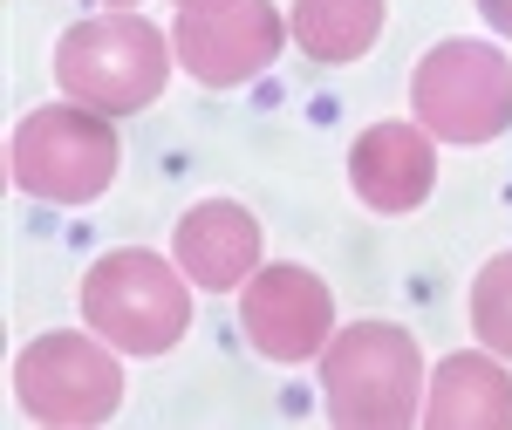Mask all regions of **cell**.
I'll return each mask as SVG.
<instances>
[{
  "instance_id": "obj_10",
  "label": "cell",
  "mask_w": 512,
  "mask_h": 430,
  "mask_svg": "<svg viewBox=\"0 0 512 430\" xmlns=\"http://www.w3.org/2000/svg\"><path fill=\"white\" fill-rule=\"evenodd\" d=\"M349 185L369 212H417L437 185V151L424 123H369L349 151Z\"/></svg>"
},
{
  "instance_id": "obj_12",
  "label": "cell",
  "mask_w": 512,
  "mask_h": 430,
  "mask_svg": "<svg viewBox=\"0 0 512 430\" xmlns=\"http://www.w3.org/2000/svg\"><path fill=\"white\" fill-rule=\"evenodd\" d=\"M287 35L308 62H328V69L362 62L383 35V0H294Z\"/></svg>"
},
{
  "instance_id": "obj_1",
  "label": "cell",
  "mask_w": 512,
  "mask_h": 430,
  "mask_svg": "<svg viewBox=\"0 0 512 430\" xmlns=\"http://www.w3.org/2000/svg\"><path fill=\"white\" fill-rule=\"evenodd\" d=\"M321 410L342 430H403L424 410V355L396 321H349L321 349Z\"/></svg>"
},
{
  "instance_id": "obj_9",
  "label": "cell",
  "mask_w": 512,
  "mask_h": 430,
  "mask_svg": "<svg viewBox=\"0 0 512 430\" xmlns=\"http://www.w3.org/2000/svg\"><path fill=\"white\" fill-rule=\"evenodd\" d=\"M171 253L192 287L205 294H239L260 274V219L239 198H205L171 226Z\"/></svg>"
},
{
  "instance_id": "obj_2",
  "label": "cell",
  "mask_w": 512,
  "mask_h": 430,
  "mask_svg": "<svg viewBox=\"0 0 512 430\" xmlns=\"http://www.w3.org/2000/svg\"><path fill=\"white\" fill-rule=\"evenodd\" d=\"M55 82L69 103H89L103 117H137L151 110L171 82V41L144 14H96L76 21L55 41Z\"/></svg>"
},
{
  "instance_id": "obj_15",
  "label": "cell",
  "mask_w": 512,
  "mask_h": 430,
  "mask_svg": "<svg viewBox=\"0 0 512 430\" xmlns=\"http://www.w3.org/2000/svg\"><path fill=\"white\" fill-rule=\"evenodd\" d=\"M178 7H233V0H178Z\"/></svg>"
},
{
  "instance_id": "obj_16",
  "label": "cell",
  "mask_w": 512,
  "mask_h": 430,
  "mask_svg": "<svg viewBox=\"0 0 512 430\" xmlns=\"http://www.w3.org/2000/svg\"><path fill=\"white\" fill-rule=\"evenodd\" d=\"M103 7H117V14H130V7H137V0H103Z\"/></svg>"
},
{
  "instance_id": "obj_5",
  "label": "cell",
  "mask_w": 512,
  "mask_h": 430,
  "mask_svg": "<svg viewBox=\"0 0 512 430\" xmlns=\"http://www.w3.org/2000/svg\"><path fill=\"white\" fill-rule=\"evenodd\" d=\"M410 117L444 144H492L512 130V62L492 41H437L410 76Z\"/></svg>"
},
{
  "instance_id": "obj_14",
  "label": "cell",
  "mask_w": 512,
  "mask_h": 430,
  "mask_svg": "<svg viewBox=\"0 0 512 430\" xmlns=\"http://www.w3.org/2000/svg\"><path fill=\"white\" fill-rule=\"evenodd\" d=\"M478 14H485L499 35H512V0H478Z\"/></svg>"
},
{
  "instance_id": "obj_13",
  "label": "cell",
  "mask_w": 512,
  "mask_h": 430,
  "mask_svg": "<svg viewBox=\"0 0 512 430\" xmlns=\"http://www.w3.org/2000/svg\"><path fill=\"white\" fill-rule=\"evenodd\" d=\"M472 335L499 355V362H512V253H499V260L478 267V280H472Z\"/></svg>"
},
{
  "instance_id": "obj_11",
  "label": "cell",
  "mask_w": 512,
  "mask_h": 430,
  "mask_svg": "<svg viewBox=\"0 0 512 430\" xmlns=\"http://www.w3.org/2000/svg\"><path fill=\"white\" fill-rule=\"evenodd\" d=\"M431 430H512V369L499 355H444L437 376L424 383V410Z\"/></svg>"
},
{
  "instance_id": "obj_7",
  "label": "cell",
  "mask_w": 512,
  "mask_h": 430,
  "mask_svg": "<svg viewBox=\"0 0 512 430\" xmlns=\"http://www.w3.org/2000/svg\"><path fill=\"white\" fill-rule=\"evenodd\" d=\"M287 48V14L274 0H233V7H178L171 55L205 89H239L267 76Z\"/></svg>"
},
{
  "instance_id": "obj_8",
  "label": "cell",
  "mask_w": 512,
  "mask_h": 430,
  "mask_svg": "<svg viewBox=\"0 0 512 430\" xmlns=\"http://www.w3.org/2000/svg\"><path fill=\"white\" fill-rule=\"evenodd\" d=\"M239 321H246V342L267 362H308L335 335V294L308 267L280 260V267H260L239 287Z\"/></svg>"
},
{
  "instance_id": "obj_4",
  "label": "cell",
  "mask_w": 512,
  "mask_h": 430,
  "mask_svg": "<svg viewBox=\"0 0 512 430\" xmlns=\"http://www.w3.org/2000/svg\"><path fill=\"white\" fill-rule=\"evenodd\" d=\"M117 123L89 103H41L21 117L14 144H7V178L28 198L48 205H89L110 192L117 178Z\"/></svg>"
},
{
  "instance_id": "obj_6",
  "label": "cell",
  "mask_w": 512,
  "mask_h": 430,
  "mask_svg": "<svg viewBox=\"0 0 512 430\" xmlns=\"http://www.w3.org/2000/svg\"><path fill=\"white\" fill-rule=\"evenodd\" d=\"M14 396L35 424H110L123 403V362L96 342V328L89 335H69V328L35 335L14 355Z\"/></svg>"
},
{
  "instance_id": "obj_3",
  "label": "cell",
  "mask_w": 512,
  "mask_h": 430,
  "mask_svg": "<svg viewBox=\"0 0 512 430\" xmlns=\"http://www.w3.org/2000/svg\"><path fill=\"white\" fill-rule=\"evenodd\" d=\"M82 321L117 355H164L192 328V280L178 260L117 246L82 274Z\"/></svg>"
}]
</instances>
